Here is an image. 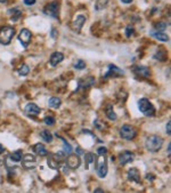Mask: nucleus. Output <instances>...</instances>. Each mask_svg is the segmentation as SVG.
I'll list each match as a JSON object with an SVG mask.
<instances>
[{
	"instance_id": "f257e3e1",
	"label": "nucleus",
	"mask_w": 171,
	"mask_h": 193,
	"mask_svg": "<svg viewBox=\"0 0 171 193\" xmlns=\"http://www.w3.org/2000/svg\"><path fill=\"white\" fill-rule=\"evenodd\" d=\"M162 144H163V140L161 137L158 135H152L147 137V140L145 142V147L149 152H158L161 149Z\"/></svg>"
},
{
	"instance_id": "f03ea898",
	"label": "nucleus",
	"mask_w": 171,
	"mask_h": 193,
	"mask_svg": "<svg viewBox=\"0 0 171 193\" xmlns=\"http://www.w3.org/2000/svg\"><path fill=\"white\" fill-rule=\"evenodd\" d=\"M15 36V29L12 27H2L0 29V43L9 45Z\"/></svg>"
},
{
	"instance_id": "7ed1b4c3",
	"label": "nucleus",
	"mask_w": 171,
	"mask_h": 193,
	"mask_svg": "<svg viewBox=\"0 0 171 193\" xmlns=\"http://www.w3.org/2000/svg\"><path fill=\"white\" fill-rule=\"evenodd\" d=\"M138 107L140 112L146 116H153L155 114V107L147 98H142L138 102Z\"/></svg>"
},
{
	"instance_id": "20e7f679",
	"label": "nucleus",
	"mask_w": 171,
	"mask_h": 193,
	"mask_svg": "<svg viewBox=\"0 0 171 193\" xmlns=\"http://www.w3.org/2000/svg\"><path fill=\"white\" fill-rule=\"evenodd\" d=\"M43 13L54 18H58L59 15V2L58 1H53V2L48 3L45 8H43Z\"/></svg>"
},
{
	"instance_id": "39448f33",
	"label": "nucleus",
	"mask_w": 171,
	"mask_h": 193,
	"mask_svg": "<svg viewBox=\"0 0 171 193\" xmlns=\"http://www.w3.org/2000/svg\"><path fill=\"white\" fill-rule=\"evenodd\" d=\"M136 134H137L136 129L132 126H130V125H125L120 129V136L127 141L134 140L136 137Z\"/></svg>"
},
{
	"instance_id": "423d86ee",
	"label": "nucleus",
	"mask_w": 171,
	"mask_h": 193,
	"mask_svg": "<svg viewBox=\"0 0 171 193\" xmlns=\"http://www.w3.org/2000/svg\"><path fill=\"white\" fill-rule=\"evenodd\" d=\"M96 173L102 178H104L107 175V161L104 156L96 161Z\"/></svg>"
},
{
	"instance_id": "0eeeda50",
	"label": "nucleus",
	"mask_w": 171,
	"mask_h": 193,
	"mask_svg": "<svg viewBox=\"0 0 171 193\" xmlns=\"http://www.w3.org/2000/svg\"><path fill=\"white\" fill-rule=\"evenodd\" d=\"M125 72L121 70V69H119L116 65L114 64H110L109 65V71L105 73L104 76V79H109V78H116V77H120V76H123Z\"/></svg>"
},
{
	"instance_id": "6e6552de",
	"label": "nucleus",
	"mask_w": 171,
	"mask_h": 193,
	"mask_svg": "<svg viewBox=\"0 0 171 193\" xmlns=\"http://www.w3.org/2000/svg\"><path fill=\"white\" fill-rule=\"evenodd\" d=\"M31 37H32V34H31L30 30H27V29L21 30L20 34H18V40H20L21 45H22L24 48H27V45L30 43V41H31Z\"/></svg>"
},
{
	"instance_id": "1a4fd4ad",
	"label": "nucleus",
	"mask_w": 171,
	"mask_h": 193,
	"mask_svg": "<svg viewBox=\"0 0 171 193\" xmlns=\"http://www.w3.org/2000/svg\"><path fill=\"white\" fill-rule=\"evenodd\" d=\"M22 163L27 169H33L37 166V160L32 154H25L22 156Z\"/></svg>"
},
{
	"instance_id": "9d476101",
	"label": "nucleus",
	"mask_w": 171,
	"mask_h": 193,
	"mask_svg": "<svg viewBox=\"0 0 171 193\" xmlns=\"http://www.w3.org/2000/svg\"><path fill=\"white\" fill-rule=\"evenodd\" d=\"M85 23H86V17L83 16V15H78V16L76 17V20L73 21L72 30L74 31V32H78V33H79L80 31H81V29H82V27L85 25Z\"/></svg>"
},
{
	"instance_id": "9b49d317",
	"label": "nucleus",
	"mask_w": 171,
	"mask_h": 193,
	"mask_svg": "<svg viewBox=\"0 0 171 193\" xmlns=\"http://www.w3.org/2000/svg\"><path fill=\"white\" fill-rule=\"evenodd\" d=\"M135 158V154L130 152V151H125V152H122L120 156H119V161H120V165L121 166H125L127 163L131 162L132 160Z\"/></svg>"
},
{
	"instance_id": "f8f14e48",
	"label": "nucleus",
	"mask_w": 171,
	"mask_h": 193,
	"mask_svg": "<svg viewBox=\"0 0 171 193\" xmlns=\"http://www.w3.org/2000/svg\"><path fill=\"white\" fill-rule=\"evenodd\" d=\"M67 166L70 168H72V169H76V168H79L80 163H81V160H80L79 156L78 154H71L70 153L69 158H67Z\"/></svg>"
},
{
	"instance_id": "ddd939ff",
	"label": "nucleus",
	"mask_w": 171,
	"mask_h": 193,
	"mask_svg": "<svg viewBox=\"0 0 171 193\" xmlns=\"http://www.w3.org/2000/svg\"><path fill=\"white\" fill-rule=\"evenodd\" d=\"M64 60V55H63L61 52H55V53L51 54V56H50V65L51 67H57L62 61Z\"/></svg>"
},
{
	"instance_id": "4468645a",
	"label": "nucleus",
	"mask_w": 171,
	"mask_h": 193,
	"mask_svg": "<svg viewBox=\"0 0 171 193\" xmlns=\"http://www.w3.org/2000/svg\"><path fill=\"white\" fill-rule=\"evenodd\" d=\"M134 72H135L137 76H140V77H143V78H148L151 76L149 69L146 67H143V65H138V67H134Z\"/></svg>"
},
{
	"instance_id": "2eb2a0df",
	"label": "nucleus",
	"mask_w": 171,
	"mask_h": 193,
	"mask_svg": "<svg viewBox=\"0 0 171 193\" xmlns=\"http://www.w3.org/2000/svg\"><path fill=\"white\" fill-rule=\"evenodd\" d=\"M128 178L129 181L139 183L140 182V173H139V170L137 168H130L128 171Z\"/></svg>"
},
{
	"instance_id": "dca6fc26",
	"label": "nucleus",
	"mask_w": 171,
	"mask_h": 193,
	"mask_svg": "<svg viewBox=\"0 0 171 193\" xmlns=\"http://www.w3.org/2000/svg\"><path fill=\"white\" fill-rule=\"evenodd\" d=\"M25 113L29 116H38L40 113V107L34 103H29L25 106Z\"/></svg>"
},
{
	"instance_id": "f3484780",
	"label": "nucleus",
	"mask_w": 171,
	"mask_h": 193,
	"mask_svg": "<svg viewBox=\"0 0 171 193\" xmlns=\"http://www.w3.org/2000/svg\"><path fill=\"white\" fill-rule=\"evenodd\" d=\"M10 17H12V21L13 22H17L20 20L21 16H22V10L18 8V7H15V8H12V9L8 10Z\"/></svg>"
},
{
	"instance_id": "a211bd4d",
	"label": "nucleus",
	"mask_w": 171,
	"mask_h": 193,
	"mask_svg": "<svg viewBox=\"0 0 171 193\" xmlns=\"http://www.w3.org/2000/svg\"><path fill=\"white\" fill-rule=\"evenodd\" d=\"M33 150H34V152H36L39 156H46L47 154H48V150H47L46 146L41 143L36 144L34 147H33Z\"/></svg>"
},
{
	"instance_id": "6ab92c4d",
	"label": "nucleus",
	"mask_w": 171,
	"mask_h": 193,
	"mask_svg": "<svg viewBox=\"0 0 171 193\" xmlns=\"http://www.w3.org/2000/svg\"><path fill=\"white\" fill-rule=\"evenodd\" d=\"M151 36H153L154 38H156L158 40H160V41H167L168 42L169 41V36L168 34L163 33L162 31H158V32H154V31H152L151 32Z\"/></svg>"
},
{
	"instance_id": "aec40b11",
	"label": "nucleus",
	"mask_w": 171,
	"mask_h": 193,
	"mask_svg": "<svg viewBox=\"0 0 171 193\" xmlns=\"http://www.w3.org/2000/svg\"><path fill=\"white\" fill-rule=\"evenodd\" d=\"M110 0H96L95 3V9L96 10H103L105 9L107 5H109Z\"/></svg>"
},
{
	"instance_id": "412c9836",
	"label": "nucleus",
	"mask_w": 171,
	"mask_h": 193,
	"mask_svg": "<svg viewBox=\"0 0 171 193\" xmlns=\"http://www.w3.org/2000/svg\"><path fill=\"white\" fill-rule=\"evenodd\" d=\"M61 103H62L61 98H58V97H51L49 100V102H48V105L51 109H58L61 106Z\"/></svg>"
},
{
	"instance_id": "4be33fe9",
	"label": "nucleus",
	"mask_w": 171,
	"mask_h": 193,
	"mask_svg": "<svg viewBox=\"0 0 171 193\" xmlns=\"http://www.w3.org/2000/svg\"><path fill=\"white\" fill-rule=\"evenodd\" d=\"M53 159L56 161V162H58V163H61V162H63L64 160L66 159V154H65V152L64 151H59V152H57V153H55L53 156Z\"/></svg>"
},
{
	"instance_id": "5701e85b",
	"label": "nucleus",
	"mask_w": 171,
	"mask_h": 193,
	"mask_svg": "<svg viewBox=\"0 0 171 193\" xmlns=\"http://www.w3.org/2000/svg\"><path fill=\"white\" fill-rule=\"evenodd\" d=\"M155 60H159L161 61V62H164V61H167V52H165L164 49H159L158 53H156V55H155Z\"/></svg>"
},
{
	"instance_id": "b1692460",
	"label": "nucleus",
	"mask_w": 171,
	"mask_h": 193,
	"mask_svg": "<svg viewBox=\"0 0 171 193\" xmlns=\"http://www.w3.org/2000/svg\"><path fill=\"white\" fill-rule=\"evenodd\" d=\"M95 82V79L92 77H89V78H87V80H85V81H80L79 82V86L80 87H82V88H88V87H90V86H92V83Z\"/></svg>"
},
{
	"instance_id": "393cba45",
	"label": "nucleus",
	"mask_w": 171,
	"mask_h": 193,
	"mask_svg": "<svg viewBox=\"0 0 171 193\" xmlns=\"http://www.w3.org/2000/svg\"><path fill=\"white\" fill-rule=\"evenodd\" d=\"M40 136L42 137V138L46 141L47 143H50V142L53 141V135H51V134H50V131H48V130H42V131L40 133Z\"/></svg>"
},
{
	"instance_id": "a878e982",
	"label": "nucleus",
	"mask_w": 171,
	"mask_h": 193,
	"mask_svg": "<svg viewBox=\"0 0 171 193\" xmlns=\"http://www.w3.org/2000/svg\"><path fill=\"white\" fill-rule=\"evenodd\" d=\"M22 156H23V154H22V151L20 150L15 151V152H13V153L10 154V158L13 159V161H16V162L22 160Z\"/></svg>"
},
{
	"instance_id": "bb28decb",
	"label": "nucleus",
	"mask_w": 171,
	"mask_h": 193,
	"mask_svg": "<svg viewBox=\"0 0 171 193\" xmlns=\"http://www.w3.org/2000/svg\"><path fill=\"white\" fill-rule=\"evenodd\" d=\"M106 116H107V118H109L110 120H116V114L114 113V111H113L112 106L111 105H109V107H107V110H106Z\"/></svg>"
},
{
	"instance_id": "cd10ccee",
	"label": "nucleus",
	"mask_w": 171,
	"mask_h": 193,
	"mask_svg": "<svg viewBox=\"0 0 171 193\" xmlns=\"http://www.w3.org/2000/svg\"><path fill=\"white\" fill-rule=\"evenodd\" d=\"M59 138H61V140H62V142H63V146H64V150H63V151L65 152V154H70L71 152H72V146H71V145H70V144L67 143V142H66L64 138H62V137H59Z\"/></svg>"
},
{
	"instance_id": "c85d7f7f",
	"label": "nucleus",
	"mask_w": 171,
	"mask_h": 193,
	"mask_svg": "<svg viewBox=\"0 0 171 193\" xmlns=\"http://www.w3.org/2000/svg\"><path fill=\"white\" fill-rule=\"evenodd\" d=\"M30 72V67H27V64H23L22 67H21V69L18 70V74L20 76H22V77H25V76H27Z\"/></svg>"
},
{
	"instance_id": "c756f323",
	"label": "nucleus",
	"mask_w": 171,
	"mask_h": 193,
	"mask_svg": "<svg viewBox=\"0 0 171 193\" xmlns=\"http://www.w3.org/2000/svg\"><path fill=\"white\" fill-rule=\"evenodd\" d=\"M168 27H169V23H167V22H163V21L155 24V29H156L158 31H164Z\"/></svg>"
},
{
	"instance_id": "7c9ffc66",
	"label": "nucleus",
	"mask_w": 171,
	"mask_h": 193,
	"mask_svg": "<svg viewBox=\"0 0 171 193\" xmlns=\"http://www.w3.org/2000/svg\"><path fill=\"white\" fill-rule=\"evenodd\" d=\"M74 67H76V70H83V69H86V63L82 60H78L74 63Z\"/></svg>"
},
{
	"instance_id": "2f4dec72",
	"label": "nucleus",
	"mask_w": 171,
	"mask_h": 193,
	"mask_svg": "<svg viewBox=\"0 0 171 193\" xmlns=\"http://www.w3.org/2000/svg\"><path fill=\"white\" fill-rule=\"evenodd\" d=\"M85 158H86V161H87V167L89 166V163H91L95 161V156L92 153H86Z\"/></svg>"
},
{
	"instance_id": "473e14b6",
	"label": "nucleus",
	"mask_w": 171,
	"mask_h": 193,
	"mask_svg": "<svg viewBox=\"0 0 171 193\" xmlns=\"http://www.w3.org/2000/svg\"><path fill=\"white\" fill-rule=\"evenodd\" d=\"M48 165H49L50 168H53V169H58V168H59V163L56 162V161H55L53 158H50V159L48 160Z\"/></svg>"
},
{
	"instance_id": "72a5a7b5",
	"label": "nucleus",
	"mask_w": 171,
	"mask_h": 193,
	"mask_svg": "<svg viewBox=\"0 0 171 193\" xmlns=\"http://www.w3.org/2000/svg\"><path fill=\"white\" fill-rule=\"evenodd\" d=\"M45 123H46L47 126H53L54 123H55V118H53V116H46L45 118Z\"/></svg>"
},
{
	"instance_id": "f704fd0d",
	"label": "nucleus",
	"mask_w": 171,
	"mask_h": 193,
	"mask_svg": "<svg viewBox=\"0 0 171 193\" xmlns=\"http://www.w3.org/2000/svg\"><path fill=\"white\" fill-rule=\"evenodd\" d=\"M134 31H135V29L132 27H127V29H125V37L130 38L134 34Z\"/></svg>"
},
{
	"instance_id": "c9c22d12",
	"label": "nucleus",
	"mask_w": 171,
	"mask_h": 193,
	"mask_svg": "<svg viewBox=\"0 0 171 193\" xmlns=\"http://www.w3.org/2000/svg\"><path fill=\"white\" fill-rule=\"evenodd\" d=\"M97 153H98V156H105L106 153H107V149L106 147H104V146H100V147H98L97 149Z\"/></svg>"
},
{
	"instance_id": "e433bc0d",
	"label": "nucleus",
	"mask_w": 171,
	"mask_h": 193,
	"mask_svg": "<svg viewBox=\"0 0 171 193\" xmlns=\"http://www.w3.org/2000/svg\"><path fill=\"white\" fill-rule=\"evenodd\" d=\"M37 0H23V2L27 5V6H33L36 3Z\"/></svg>"
},
{
	"instance_id": "4c0bfd02",
	"label": "nucleus",
	"mask_w": 171,
	"mask_h": 193,
	"mask_svg": "<svg viewBox=\"0 0 171 193\" xmlns=\"http://www.w3.org/2000/svg\"><path fill=\"white\" fill-rule=\"evenodd\" d=\"M57 36H58V32H57V30L55 27H53V29H51V37H53L54 39H56Z\"/></svg>"
},
{
	"instance_id": "58836bf2",
	"label": "nucleus",
	"mask_w": 171,
	"mask_h": 193,
	"mask_svg": "<svg viewBox=\"0 0 171 193\" xmlns=\"http://www.w3.org/2000/svg\"><path fill=\"white\" fill-rule=\"evenodd\" d=\"M170 133H171V123H170V121H169V122L167 123V134L170 135Z\"/></svg>"
},
{
	"instance_id": "ea45409f",
	"label": "nucleus",
	"mask_w": 171,
	"mask_h": 193,
	"mask_svg": "<svg viewBox=\"0 0 171 193\" xmlns=\"http://www.w3.org/2000/svg\"><path fill=\"white\" fill-rule=\"evenodd\" d=\"M76 153H78V154H83V153H85V152H83V151H82V149H81V147H80V146H78V147H76Z\"/></svg>"
},
{
	"instance_id": "a19ab883",
	"label": "nucleus",
	"mask_w": 171,
	"mask_h": 193,
	"mask_svg": "<svg viewBox=\"0 0 171 193\" xmlns=\"http://www.w3.org/2000/svg\"><path fill=\"white\" fill-rule=\"evenodd\" d=\"M146 178H147V180H151V181H153L154 180V176H153V175H151V174H149V175H146Z\"/></svg>"
},
{
	"instance_id": "79ce46f5",
	"label": "nucleus",
	"mask_w": 171,
	"mask_h": 193,
	"mask_svg": "<svg viewBox=\"0 0 171 193\" xmlns=\"http://www.w3.org/2000/svg\"><path fill=\"white\" fill-rule=\"evenodd\" d=\"M121 1H122L123 3H125V5H128V3L132 2V0H121Z\"/></svg>"
},
{
	"instance_id": "37998d69",
	"label": "nucleus",
	"mask_w": 171,
	"mask_h": 193,
	"mask_svg": "<svg viewBox=\"0 0 171 193\" xmlns=\"http://www.w3.org/2000/svg\"><path fill=\"white\" fill-rule=\"evenodd\" d=\"M2 152H3V146L1 145V144H0V154L2 153Z\"/></svg>"
},
{
	"instance_id": "c03bdc74",
	"label": "nucleus",
	"mask_w": 171,
	"mask_h": 193,
	"mask_svg": "<svg viewBox=\"0 0 171 193\" xmlns=\"http://www.w3.org/2000/svg\"><path fill=\"white\" fill-rule=\"evenodd\" d=\"M170 147H171V145L169 144V145H168V154H169V156H170Z\"/></svg>"
},
{
	"instance_id": "a18cd8bd",
	"label": "nucleus",
	"mask_w": 171,
	"mask_h": 193,
	"mask_svg": "<svg viewBox=\"0 0 171 193\" xmlns=\"http://www.w3.org/2000/svg\"><path fill=\"white\" fill-rule=\"evenodd\" d=\"M95 192H103V190H102V189H96Z\"/></svg>"
},
{
	"instance_id": "49530a36",
	"label": "nucleus",
	"mask_w": 171,
	"mask_h": 193,
	"mask_svg": "<svg viewBox=\"0 0 171 193\" xmlns=\"http://www.w3.org/2000/svg\"><path fill=\"white\" fill-rule=\"evenodd\" d=\"M7 0H0V2H6Z\"/></svg>"
}]
</instances>
